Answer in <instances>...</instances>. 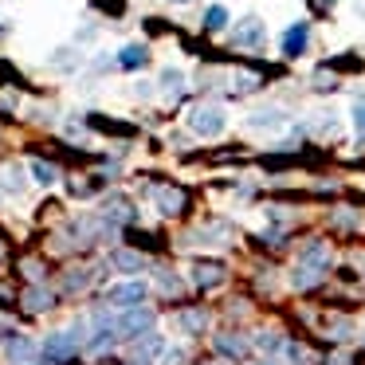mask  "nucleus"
I'll use <instances>...</instances> for the list:
<instances>
[{"label":"nucleus","mask_w":365,"mask_h":365,"mask_svg":"<svg viewBox=\"0 0 365 365\" xmlns=\"http://www.w3.org/2000/svg\"><path fill=\"white\" fill-rule=\"evenodd\" d=\"M224 126H228V118H224V106H216V103H200L189 110V130L200 138L224 134Z\"/></svg>","instance_id":"obj_1"},{"label":"nucleus","mask_w":365,"mask_h":365,"mask_svg":"<svg viewBox=\"0 0 365 365\" xmlns=\"http://www.w3.org/2000/svg\"><path fill=\"white\" fill-rule=\"evenodd\" d=\"M150 326H153V310L138 302V307H126V310H122V318L114 322V334H118V338H142Z\"/></svg>","instance_id":"obj_2"},{"label":"nucleus","mask_w":365,"mask_h":365,"mask_svg":"<svg viewBox=\"0 0 365 365\" xmlns=\"http://www.w3.org/2000/svg\"><path fill=\"white\" fill-rule=\"evenodd\" d=\"M263 40H267V28H263L259 16H244L236 28H232V43H236L240 51H259Z\"/></svg>","instance_id":"obj_3"},{"label":"nucleus","mask_w":365,"mask_h":365,"mask_svg":"<svg viewBox=\"0 0 365 365\" xmlns=\"http://www.w3.org/2000/svg\"><path fill=\"white\" fill-rule=\"evenodd\" d=\"M106 302L110 307H138V302H145V283L142 279H126V283H114L106 287Z\"/></svg>","instance_id":"obj_4"},{"label":"nucleus","mask_w":365,"mask_h":365,"mask_svg":"<svg viewBox=\"0 0 365 365\" xmlns=\"http://www.w3.org/2000/svg\"><path fill=\"white\" fill-rule=\"evenodd\" d=\"M75 349H79V334L75 330H56L43 341V357L48 361H67V357H75Z\"/></svg>","instance_id":"obj_5"},{"label":"nucleus","mask_w":365,"mask_h":365,"mask_svg":"<svg viewBox=\"0 0 365 365\" xmlns=\"http://www.w3.org/2000/svg\"><path fill=\"white\" fill-rule=\"evenodd\" d=\"M153 205H158L161 216H181L185 205H189V197H185V189H177V185H158V189H153Z\"/></svg>","instance_id":"obj_6"},{"label":"nucleus","mask_w":365,"mask_h":365,"mask_svg":"<svg viewBox=\"0 0 365 365\" xmlns=\"http://www.w3.org/2000/svg\"><path fill=\"white\" fill-rule=\"evenodd\" d=\"M4 354H9L12 365H36L40 346H36L32 338H24V334H9V338H4Z\"/></svg>","instance_id":"obj_7"},{"label":"nucleus","mask_w":365,"mask_h":365,"mask_svg":"<svg viewBox=\"0 0 365 365\" xmlns=\"http://www.w3.org/2000/svg\"><path fill=\"white\" fill-rule=\"evenodd\" d=\"M224 279H228V267L216 259H200L197 267H192V283L200 287V291H212V287H224Z\"/></svg>","instance_id":"obj_8"},{"label":"nucleus","mask_w":365,"mask_h":365,"mask_svg":"<svg viewBox=\"0 0 365 365\" xmlns=\"http://www.w3.org/2000/svg\"><path fill=\"white\" fill-rule=\"evenodd\" d=\"M307 48H310V24H307V20H299V24H291L283 32V56L287 59H299Z\"/></svg>","instance_id":"obj_9"},{"label":"nucleus","mask_w":365,"mask_h":365,"mask_svg":"<svg viewBox=\"0 0 365 365\" xmlns=\"http://www.w3.org/2000/svg\"><path fill=\"white\" fill-rule=\"evenodd\" d=\"M103 216H106L110 224H130V220L138 216V208L130 205L126 197H106V200H103Z\"/></svg>","instance_id":"obj_10"},{"label":"nucleus","mask_w":365,"mask_h":365,"mask_svg":"<svg viewBox=\"0 0 365 365\" xmlns=\"http://www.w3.org/2000/svg\"><path fill=\"white\" fill-rule=\"evenodd\" d=\"M299 263L302 267H318V271L330 267V247H326V240H310V244L299 252Z\"/></svg>","instance_id":"obj_11"},{"label":"nucleus","mask_w":365,"mask_h":365,"mask_svg":"<svg viewBox=\"0 0 365 365\" xmlns=\"http://www.w3.org/2000/svg\"><path fill=\"white\" fill-rule=\"evenodd\" d=\"M212 346H216V354L232 357V361H240V357L247 354V341L240 338V334H216V338H212Z\"/></svg>","instance_id":"obj_12"},{"label":"nucleus","mask_w":365,"mask_h":365,"mask_svg":"<svg viewBox=\"0 0 365 365\" xmlns=\"http://www.w3.org/2000/svg\"><path fill=\"white\" fill-rule=\"evenodd\" d=\"M150 63V48L145 43H126V48L118 51V67H126V71H138V67Z\"/></svg>","instance_id":"obj_13"},{"label":"nucleus","mask_w":365,"mask_h":365,"mask_svg":"<svg viewBox=\"0 0 365 365\" xmlns=\"http://www.w3.org/2000/svg\"><path fill=\"white\" fill-rule=\"evenodd\" d=\"M247 126L252 130H283L287 114L283 110H255V114H247Z\"/></svg>","instance_id":"obj_14"},{"label":"nucleus","mask_w":365,"mask_h":365,"mask_svg":"<svg viewBox=\"0 0 365 365\" xmlns=\"http://www.w3.org/2000/svg\"><path fill=\"white\" fill-rule=\"evenodd\" d=\"M24 307L32 310V314H43V310H51V307H56V294H51V291H43V287H32V291L24 294Z\"/></svg>","instance_id":"obj_15"},{"label":"nucleus","mask_w":365,"mask_h":365,"mask_svg":"<svg viewBox=\"0 0 365 365\" xmlns=\"http://www.w3.org/2000/svg\"><path fill=\"white\" fill-rule=\"evenodd\" d=\"M177 326H181L185 334H205L208 330V314L205 310H181V314H177Z\"/></svg>","instance_id":"obj_16"},{"label":"nucleus","mask_w":365,"mask_h":365,"mask_svg":"<svg viewBox=\"0 0 365 365\" xmlns=\"http://www.w3.org/2000/svg\"><path fill=\"white\" fill-rule=\"evenodd\" d=\"M28 169H32V181L36 185H56L59 181V169L51 165V161H43V158H32V161H28Z\"/></svg>","instance_id":"obj_17"},{"label":"nucleus","mask_w":365,"mask_h":365,"mask_svg":"<svg viewBox=\"0 0 365 365\" xmlns=\"http://www.w3.org/2000/svg\"><path fill=\"white\" fill-rule=\"evenodd\" d=\"M110 263L118 271H145V255H138V252H126V247H118V252L110 255Z\"/></svg>","instance_id":"obj_18"},{"label":"nucleus","mask_w":365,"mask_h":365,"mask_svg":"<svg viewBox=\"0 0 365 365\" xmlns=\"http://www.w3.org/2000/svg\"><path fill=\"white\" fill-rule=\"evenodd\" d=\"M161 91H165V98H177L185 91V75L177 71V67H165V71H161Z\"/></svg>","instance_id":"obj_19"},{"label":"nucleus","mask_w":365,"mask_h":365,"mask_svg":"<svg viewBox=\"0 0 365 365\" xmlns=\"http://www.w3.org/2000/svg\"><path fill=\"white\" fill-rule=\"evenodd\" d=\"M259 87H263L259 75H247V71L232 75V95H252V91H259Z\"/></svg>","instance_id":"obj_20"},{"label":"nucleus","mask_w":365,"mask_h":365,"mask_svg":"<svg viewBox=\"0 0 365 365\" xmlns=\"http://www.w3.org/2000/svg\"><path fill=\"white\" fill-rule=\"evenodd\" d=\"M205 28H208V32L228 28V9H224V4H208V9H205Z\"/></svg>","instance_id":"obj_21"},{"label":"nucleus","mask_w":365,"mask_h":365,"mask_svg":"<svg viewBox=\"0 0 365 365\" xmlns=\"http://www.w3.org/2000/svg\"><path fill=\"white\" fill-rule=\"evenodd\" d=\"M322 275H326V271H318V267H302V263H299V271L291 275V283L299 287V291H307V287L322 283Z\"/></svg>","instance_id":"obj_22"},{"label":"nucleus","mask_w":365,"mask_h":365,"mask_svg":"<svg viewBox=\"0 0 365 365\" xmlns=\"http://www.w3.org/2000/svg\"><path fill=\"white\" fill-rule=\"evenodd\" d=\"M255 346H259L263 354H275V349L287 346V341H283V334H279V330H259V334H255Z\"/></svg>","instance_id":"obj_23"},{"label":"nucleus","mask_w":365,"mask_h":365,"mask_svg":"<svg viewBox=\"0 0 365 365\" xmlns=\"http://www.w3.org/2000/svg\"><path fill=\"white\" fill-rule=\"evenodd\" d=\"M158 349H161V338H158V334L134 338V354H138V357H150V354H158Z\"/></svg>","instance_id":"obj_24"},{"label":"nucleus","mask_w":365,"mask_h":365,"mask_svg":"<svg viewBox=\"0 0 365 365\" xmlns=\"http://www.w3.org/2000/svg\"><path fill=\"white\" fill-rule=\"evenodd\" d=\"M0 181H4V189H12V192H24V173H20L16 165H9L4 173H0Z\"/></svg>","instance_id":"obj_25"},{"label":"nucleus","mask_w":365,"mask_h":365,"mask_svg":"<svg viewBox=\"0 0 365 365\" xmlns=\"http://www.w3.org/2000/svg\"><path fill=\"white\" fill-rule=\"evenodd\" d=\"M349 114H354V130L361 134V142H365V95H361V98H354V106H349Z\"/></svg>","instance_id":"obj_26"},{"label":"nucleus","mask_w":365,"mask_h":365,"mask_svg":"<svg viewBox=\"0 0 365 365\" xmlns=\"http://www.w3.org/2000/svg\"><path fill=\"white\" fill-rule=\"evenodd\" d=\"M283 349H287V357H291L294 365H307V361H310V349H307V346H299V341H287Z\"/></svg>","instance_id":"obj_27"},{"label":"nucleus","mask_w":365,"mask_h":365,"mask_svg":"<svg viewBox=\"0 0 365 365\" xmlns=\"http://www.w3.org/2000/svg\"><path fill=\"white\" fill-rule=\"evenodd\" d=\"M349 334H354V322H349V318H338V322H330V338H334V341H346Z\"/></svg>","instance_id":"obj_28"},{"label":"nucleus","mask_w":365,"mask_h":365,"mask_svg":"<svg viewBox=\"0 0 365 365\" xmlns=\"http://www.w3.org/2000/svg\"><path fill=\"white\" fill-rule=\"evenodd\" d=\"M161 365H185V349H177V346H169L165 354H161Z\"/></svg>","instance_id":"obj_29"},{"label":"nucleus","mask_w":365,"mask_h":365,"mask_svg":"<svg viewBox=\"0 0 365 365\" xmlns=\"http://www.w3.org/2000/svg\"><path fill=\"white\" fill-rule=\"evenodd\" d=\"M334 87H338V79H334V75H326V71L314 75V91H334Z\"/></svg>","instance_id":"obj_30"},{"label":"nucleus","mask_w":365,"mask_h":365,"mask_svg":"<svg viewBox=\"0 0 365 365\" xmlns=\"http://www.w3.org/2000/svg\"><path fill=\"white\" fill-rule=\"evenodd\" d=\"M334 224H338V228H354L357 212H334Z\"/></svg>","instance_id":"obj_31"},{"label":"nucleus","mask_w":365,"mask_h":365,"mask_svg":"<svg viewBox=\"0 0 365 365\" xmlns=\"http://www.w3.org/2000/svg\"><path fill=\"white\" fill-rule=\"evenodd\" d=\"M158 283L165 287V291H181V283H177V279L169 275V271H158Z\"/></svg>","instance_id":"obj_32"},{"label":"nucleus","mask_w":365,"mask_h":365,"mask_svg":"<svg viewBox=\"0 0 365 365\" xmlns=\"http://www.w3.org/2000/svg\"><path fill=\"white\" fill-rule=\"evenodd\" d=\"M330 365H349V357H330Z\"/></svg>","instance_id":"obj_33"},{"label":"nucleus","mask_w":365,"mask_h":365,"mask_svg":"<svg viewBox=\"0 0 365 365\" xmlns=\"http://www.w3.org/2000/svg\"><path fill=\"white\" fill-rule=\"evenodd\" d=\"M169 4H192V0H169Z\"/></svg>","instance_id":"obj_34"},{"label":"nucleus","mask_w":365,"mask_h":365,"mask_svg":"<svg viewBox=\"0 0 365 365\" xmlns=\"http://www.w3.org/2000/svg\"><path fill=\"white\" fill-rule=\"evenodd\" d=\"M0 28H4V24H0Z\"/></svg>","instance_id":"obj_35"},{"label":"nucleus","mask_w":365,"mask_h":365,"mask_svg":"<svg viewBox=\"0 0 365 365\" xmlns=\"http://www.w3.org/2000/svg\"><path fill=\"white\" fill-rule=\"evenodd\" d=\"M267 365H271V361H267Z\"/></svg>","instance_id":"obj_36"}]
</instances>
